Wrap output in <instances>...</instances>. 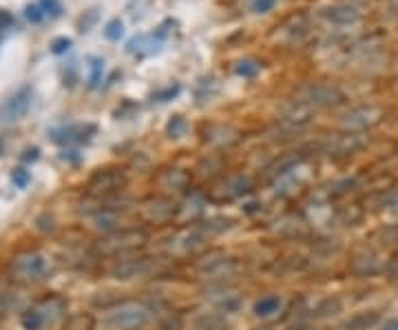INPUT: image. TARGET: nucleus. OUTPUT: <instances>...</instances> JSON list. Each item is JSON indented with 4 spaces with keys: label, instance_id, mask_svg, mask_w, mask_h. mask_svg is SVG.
Instances as JSON below:
<instances>
[{
    "label": "nucleus",
    "instance_id": "obj_1",
    "mask_svg": "<svg viewBox=\"0 0 398 330\" xmlns=\"http://www.w3.org/2000/svg\"><path fill=\"white\" fill-rule=\"evenodd\" d=\"M299 102L310 104V107H332V104H341L345 100V96L341 94V89H336L332 84H305L299 91Z\"/></svg>",
    "mask_w": 398,
    "mask_h": 330
},
{
    "label": "nucleus",
    "instance_id": "obj_2",
    "mask_svg": "<svg viewBox=\"0 0 398 330\" xmlns=\"http://www.w3.org/2000/svg\"><path fill=\"white\" fill-rule=\"evenodd\" d=\"M164 42H166V29H164V27H160L158 32L133 36V38L127 42V51H129V53H133V56H140V58H144V56H153V53L162 51Z\"/></svg>",
    "mask_w": 398,
    "mask_h": 330
},
{
    "label": "nucleus",
    "instance_id": "obj_3",
    "mask_svg": "<svg viewBox=\"0 0 398 330\" xmlns=\"http://www.w3.org/2000/svg\"><path fill=\"white\" fill-rule=\"evenodd\" d=\"M148 322V312L142 306H124L115 312H111L109 324L113 330H135V328H142Z\"/></svg>",
    "mask_w": 398,
    "mask_h": 330
},
{
    "label": "nucleus",
    "instance_id": "obj_4",
    "mask_svg": "<svg viewBox=\"0 0 398 330\" xmlns=\"http://www.w3.org/2000/svg\"><path fill=\"white\" fill-rule=\"evenodd\" d=\"M32 100H34V94H32V89L25 87L20 89V91L13 94L3 107H0V120L3 122H13V120H20L29 107H32Z\"/></svg>",
    "mask_w": 398,
    "mask_h": 330
},
{
    "label": "nucleus",
    "instance_id": "obj_5",
    "mask_svg": "<svg viewBox=\"0 0 398 330\" xmlns=\"http://www.w3.org/2000/svg\"><path fill=\"white\" fill-rule=\"evenodd\" d=\"M321 16H323L328 23L332 25H354L361 20V13L357 7H352V5H330L326 7L323 11H321Z\"/></svg>",
    "mask_w": 398,
    "mask_h": 330
},
{
    "label": "nucleus",
    "instance_id": "obj_6",
    "mask_svg": "<svg viewBox=\"0 0 398 330\" xmlns=\"http://www.w3.org/2000/svg\"><path fill=\"white\" fill-rule=\"evenodd\" d=\"M380 120V109L376 107H361V109H354L349 111L343 120L345 127H352V129H365V127H372Z\"/></svg>",
    "mask_w": 398,
    "mask_h": 330
},
{
    "label": "nucleus",
    "instance_id": "obj_7",
    "mask_svg": "<svg viewBox=\"0 0 398 330\" xmlns=\"http://www.w3.org/2000/svg\"><path fill=\"white\" fill-rule=\"evenodd\" d=\"M16 268L25 275H38L44 268V260L40 258V255H25V258H18Z\"/></svg>",
    "mask_w": 398,
    "mask_h": 330
},
{
    "label": "nucleus",
    "instance_id": "obj_8",
    "mask_svg": "<svg viewBox=\"0 0 398 330\" xmlns=\"http://www.w3.org/2000/svg\"><path fill=\"white\" fill-rule=\"evenodd\" d=\"M89 89H98L100 82H102V76H104V60L100 56H94L89 58Z\"/></svg>",
    "mask_w": 398,
    "mask_h": 330
},
{
    "label": "nucleus",
    "instance_id": "obj_9",
    "mask_svg": "<svg viewBox=\"0 0 398 330\" xmlns=\"http://www.w3.org/2000/svg\"><path fill=\"white\" fill-rule=\"evenodd\" d=\"M279 306H281L279 297H274V295H270V297H262V299H259V302L255 304V312L259 315V317H268V315L277 312Z\"/></svg>",
    "mask_w": 398,
    "mask_h": 330
},
{
    "label": "nucleus",
    "instance_id": "obj_10",
    "mask_svg": "<svg viewBox=\"0 0 398 330\" xmlns=\"http://www.w3.org/2000/svg\"><path fill=\"white\" fill-rule=\"evenodd\" d=\"M259 71H262V65H259L257 60H241L235 67V73L241 78H255Z\"/></svg>",
    "mask_w": 398,
    "mask_h": 330
},
{
    "label": "nucleus",
    "instance_id": "obj_11",
    "mask_svg": "<svg viewBox=\"0 0 398 330\" xmlns=\"http://www.w3.org/2000/svg\"><path fill=\"white\" fill-rule=\"evenodd\" d=\"M20 324H23L25 330H40V326L44 324V317H42V312H40V310L34 308V310H27V312L23 315Z\"/></svg>",
    "mask_w": 398,
    "mask_h": 330
},
{
    "label": "nucleus",
    "instance_id": "obj_12",
    "mask_svg": "<svg viewBox=\"0 0 398 330\" xmlns=\"http://www.w3.org/2000/svg\"><path fill=\"white\" fill-rule=\"evenodd\" d=\"M122 34H124V23H122L120 18H113V20L106 23V27H104V36H106V40L115 42V40L122 38Z\"/></svg>",
    "mask_w": 398,
    "mask_h": 330
},
{
    "label": "nucleus",
    "instance_id": "obj_13",
    "mask_svg": "<svg viewBox=\"0 0 398 330\" xmlns=\"http://www.w3.org/2000/svg\"><path fill=\"white\" fill-rule=\"evenodd\" d=\"M71 47H73V40L67 38V36H58V38H53L51 44H49V49H51L53 56H63V53H67Z\"/></svg>",
    "mask_w": 398,
    "mask_h": 330
},
{
    "label": "nucleus",
    "instance_id": "obj_14",
    "mask_svg": "<svg viewBox=\"0 0 398 330\" xmlns=\"http://www.w3.org/2000/svg\"><path fill=\"white\" fill-rule=\"evenodd\" d=\"M166 131H168V136H171V138H181L184 131H186V120H184L181 115H173L171 122H168V127H166Z\"/></svg>",
    "mask_w": 398,
    "mask_h": 330
},
{
    "label": "nucleus",
    "instance_id": "obj_15",
    "mask_svg": "<svg viewBox=\"0 0 398 330\" xmlns=\"http://www.w3.org/2000/svg\"><path fill=\"white\" fill-rule=\"evenodd\" d=\"M11 182L16 184L18 189H25L29 182H32V173H29L27 169H23V167L13 169V171H11Z\"/></svg>",
    "mask_w": 398,
    "mask_h": 330
},
{
    "label": "nucleus",
    "instance_id": "obj_16",
    "mask_svg": "<svg viewBox=\"0 0 398 330\" xmlns=\"http://www.w3.org/2000/svg\"><path fill=\"white\" fill-rule=\"evenodd\" d=\"M25 16H27L29 23L38 25V23H42V18L47 16V13H44V9H42L40 5H27V7H25Z\"/></svg>",
    "mask_w": 398,
    "mask_h": 330
},
{
    "label": "nucleus",
    "instance_id": "obj_17",
    "mask_svg": "<svg viewBox=\"0 0 398 330\" xmlns=\"http://www.w3.org/2000/svg\"><path fill=\"white\" fill-rule=\"evenodd\" d=\"M274 5H277V0H255V3H252V11L255 13H268Z\"/></svg>",
    "mask_w": 398,
    "mask_h": 330
},
{
    "label": "nucleus",
    "instance_id": "obj_18",
    "mask_svg": "<svg viewBox=\"0 0 398 330\" xmlns=\"http://www.w3.org/2000/svg\"><path fill=\"white\" fill-rule=\"evenodd\" d=\"M40 7L44 9V13H51V16H58V13H60V3H58V0H42Z\"/></svg>",
    "mask_w": 398,
    "mask_h": 330
},
{
    "label": "nucleus",
    "instance_id": "obj_19",
    "mask_svg": "<svg viewBox=\"0 0 398 330\" xmlns=\"http://www.w3.org/2000/svg\"><path fill=\"white\" fill-rule=\"evenodd\" d=\"M179 94V84H175V87H168V89H164L162 94H158L155 98L160 100V102H166V100H171V98H175Z\"/></svg>",
    "mask_w": 398,
    "mask_h": 330
},
{
    "label": "nucleus",
    "instance_id": "obj_20",
    "mask_svg": "<svg viewBox=\"0 0 398 330\" xmlns=\"http://www.w3.org/2000/svg\"><path fill=\"white\" fill-rule=\"evenodd\" d=\"M13 25V16L9 11H5V9H0V29H9Z\"/></svg>",
    "mask_w": 398,
    "mask_h": 330
},
{
    "label": "nucleus",
    "instance_id": "obj_21",
    "mask_svg": "<svg viewBox=\"0 0 398 330\" xmlns=\"http://www.w3.org/2000/svg\"><path fill=\"white\" fill-rule=\"evenodd\" d=\"M38 153H40V151H38V148H29V151H25L23 160H25V162H29V160H32V162H34V160H38Z\"/></svg>",
    "mask_w": 398,
    "mask_h": 330
},
{
    "label": "nucleus",
    "instance_id": "obj_22",
    "mask_svg": "<svg viewBox=\"0 0 398 330\" xmlns=\"http://www.w3.org/2000/svg\"><path fill=\"white\" fill-rule=\"evenodd\" d=\"M383 330H398V319H390L387 324H385V328Z\"/></svg>",
    "mask_w": 398,
    "mask_h": 330
}]
</instances>
